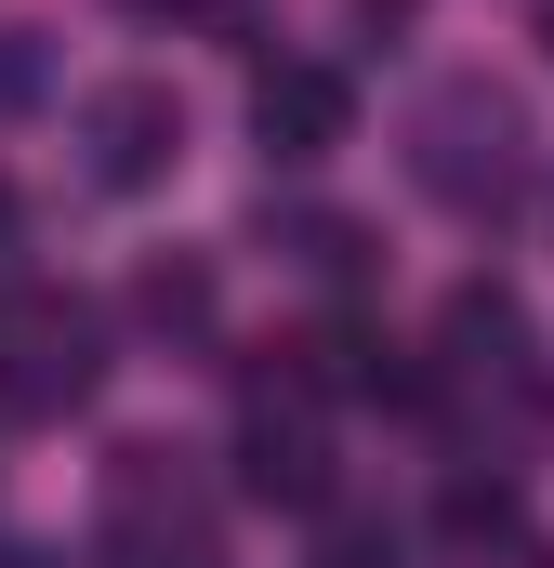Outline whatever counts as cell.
I'll use <instances>...</instances> for the list:
<instances>
[{
    "label": "cell",
    "instance_id": "3957f363",
    "mask_svg": "<svg viewBox=\"0 0 554 568\" xmlns=\"http://www.w3.org/2000/svg\"><path fill=\"white\" fill-rule=\"evenodd\" d=\"M80 159H93L106 199L172 185V159H185V106H172V80H106V93H80Z\"/></svg>",
    "mask_w": 554,
    "mask_h": 568
},
{
    "label": "cell",
    "instance_id": "9c48e42d",
    "mask_svg": "<svg viewBox=\"0 0 554 568\" xmlns=\"http://www.w3.org/2000/svg\"><path fill=\"white\" fill-rule=\"evenodd\" d=\"M265 239L290 265H317V278H357V265H370V225H357V212H317V199H277Z\"/></svg>",
    "mask_w": 554,
    "mask_h": 568
},
{
    "label": "cell",
    "instance_id": "7a4b0ae2",
    "mask_svg": "<svg viewBox=\"0 0 554 568\" xmlns=\"http://www.w3.org/2000/svg\"><path fill=\"white\" fill-rule=\"evenodd\" d=\"M106 384V317L80 291H0V424H66Z\"/></svg>",
    "mask_w": 554,
    "mask_h": 568
},
{
    "label": "cell",
    "instance_id": "277c9868",
    "mask_svg": "<svg viewBox=\"0 0 554 568\" xmlns=\"http://www.w3.org/2000/svg\"><path fill=\"white\" fill-rule=\"evenodd\" d=\"M238 489L290 503V516H330V436L304 410V384H252V410H238Z\"/></svg>",
    "mask_w": 554,
    "mask_h": 568
},
{
    "label": "cell",
    "instance_id": "7c38bea8",
    "mask_svg": "<svg viewBox=\"0 0 554 568\" xmlns=\"http://www.w3.org/2000/svg\"><path fill=\"white\" fill-rule=\"evenodd\" d=\"M13 252H27V199L0 185V265H13Z\"/></svg>",
    "mask_w": 554,
    "mask_h": 568
},
{
    "label": "cell",
    "instance_id": "8992f818",
    "mask_svg": "<svg viewBox=\"0 0 554 568\" xmlns=\"http://www.w3.org/2000/svg\"><path fill=\"white\" fill-rule=\"evenodd\" d=\"M435 344H449V371H475V384H502L515 357H529V304L502 278H462L449 304H435Z\"/></svg>",
    "mask_w": 554,
    "mask_h": 568
},
{
    "label": "cell",
    "instance_id": "4fadbf2b",
    "mask_svg": "<svg viewBox=\"0 0 554 568\" xmlns=\"http://www.w3.org/2000/svg\"><path fill=\"white\" fill-rule=\"evenodd\" d=\"M542 53H554V0H542Z\"/></svg>",
    "mask_w": 554,
    "mask_h": 568
},
{
    "label": "cell",
    "instance_id": "52a82bcc",
    "mask_svg": "<svg viewBox=\"0 0 554 568\" xmlns=\"http://www.w3.org/2000/svg\"><path fill=\"white\" fill-rule=\"evenodd\" d=\"M435 542H462V556H529L515 476H449V489H435Z\"/></svg>",
    "mask_w": 554,
    "mask_h": 568
},
{
    "label": "cell",
    "instance_id": "8fae6325",
    "mask_svg": "<svg viewBox=\"0 0 554 568\" xmlns=\"http://www.w3.org/2000/svg\"><path fill=\"white\" fill-rule=\"evenodd\" d=\"M120 13H145V27H172V13L185 27H252V0H120Z\"/></svg>",
    "mask_w": 554,
    "mask_h": 568
},
{
    "label": "cell",
    "instance_id": "5b68a950",
    "mask_svg": "<svg viewBox=\"0 0 554 568\" xmlns=\"http://www.w3.org/2000/svg\"><path fill=\"white\" fill-rule=\"evenodd\" d=\"M252 133H265V159H330V145L357 133V93H343V67H304V53H277L265 80H252Z\"/></svg>",
    "mask_w": 554,
    "mask_h": 568
},
{
    "label": "cell",
    "instance_id": "5bb4252c",
    "mask_svg": "<svg viewBox=\"0 0 554 568\" xmlns=\"http://www.w3.org/2000/svg\"><path fill=\"white\" fill-rule=\"evenodd\" d=\"M0 568H27V556H0Z\"/></svg>",
    "mask_w": 554,
    "mask_h": 568
},
{
    "label": "cell",
    "instance_id": "ba28073f",
    "mask_svg": "<svg viewBox=\"0 0 554 568\" xmlns=\"http://www.w3.org/2000/svg\"><path fill=\"white\" fill-rule=\"evenodd\" d=\"M133 317L158 331V344H212V317H225V291H212V265L198 252H158L133 278Z\"/></svg>",
    "mask_w": 554,
    "mask_h": 568
},
{
    "label": "cell",
    "instance_id": "6da1fadb",
    "mask_svg": "<svg viewBox=\"0 0 554 568\" xmlns=\"http://www.w3.org/2000/svg\"><path fill=\"white\" fill-rule=\"evenodd\" d=\"M410 172L435 212H462V225H502L515 199H529V120H515V93H489V80H435L410 120Z\"/></svg>",
    "mask_w": 554,
    "mask_h": 568
},
{
    "label": "cell",
    "instance_id": "30bf717a",
    "mask_svg": "<svg viewBox=\"0 0 554 568\" xmlns=\"http://www.w3.org/2000/svg\"><path fill=\"white\" fill-rule=\"evenodd\" d=\"M317 568H410V542L383 516H317Z\"/></svg>",
    "mask_w": 554,
    "mask_h": 568
}]
</instances>
